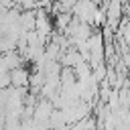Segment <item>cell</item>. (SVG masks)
I'll return each instance as SVG.
<instances>
[{
    "instance_id": "6da1fadb",
    "label": "cell",
    "mask_w": 130,
    "mask_h": 130,
    "mask_svg": "<svg viewBox=\"0 0 130 130\" xmlns=\"http://www.w3.org/2000/svg\"><path fill=\"white\" fill-rule=\"evenodd\" d=\"M10 81H12L16 87H22V85H26V81H28V73H26L24 69L16 67V69L10 73Z\"/></svg>"
}]
</instances>
